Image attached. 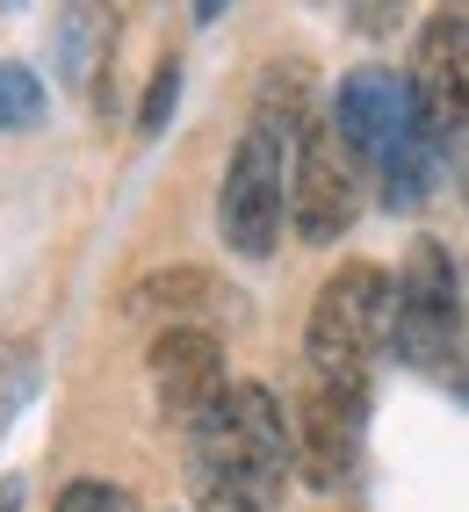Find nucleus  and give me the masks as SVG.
<instances>
[{
  "mask_svg": "<svg viewBox=\"0 0 469 512\" xmlns=\"http://www.w3.org/2000/svg\"><path fill=\"white\" fill-rule=\"evenodd\" d=\"M224 390H231L224 347L203 325H166L152 339V397H159V419L166 426H195Z\"/></svg>",
  "mask_w": 469,
  "mask_h": 512,
  "instance_id": "8",
  "label": "nucleus"
},
{
  "mask_svg": "<svg viewBox=\"0 0 469 512\" xmlns=\"http://www.w3.org/2000/svg\"><path fill=\"white\" fill-rule=\"evenodd\" d=\"M174 94H181V65L166 58L159 73H152V94H145V109H138V130H145V138H159V130H166V116H174Z\"/></svg>",
  "mask_w": 469,
  "mask_h": 512,
  "instance_id": "12",
  "label": "nucleus"
},
{
  "mask_svg": "<svg viewBox=\"0 0 469 512\" xmlns=\"http://www.w3.org/2000/svg\"><path fill=\"white\" fill-rule=\"evenodd\" d=\"M412 109L433 138L469 130V22L462 15H433L419 29V58H412Z\"/></svg>",
  "mask_w": 469,
  "mask_h": 512,
  "instance_id": "9",
  "label": "nucleus"
},
{
  "mask_svg": "<svg viewBox=\"0 0 469 512\" xmlns=\"http://www.w3.org/2000/svg\"><path fill=\"white\" fill-rule=\"evenodd\" d=\"M0 512H22V484H0Z\"/></svg>",
  "mask_w": 469,
  "mask_h": 512,
  "instance_id": "14",
  "label": "nucleus"
},
{
  "mask_svg": "<svg viewBox=\"0 0 469 512\" xmlns=\"http://www.w3.org/2000/svg\"><path fill=\"white\" fill-rule=\"evenodd\" d=\"M462 188H469V181H462Z\"/></svg>",
  "mask_w": 469,
  "mask_h": 512,
  "instance_id": "15",
  "label": "nucleus"
},
{
  "mask_svg": "<svg viewBox=\"0 0 469 512\" xmlns=\"http://www.w3.org/2000/svg\"><path fill=\"white\" fill-rule=\"evenodd\" d=\"M361 426H368V390H340V383H304V404L289 419V448L311 491H340L354 484L361 462Z\"/></svg>",
  "mask_w": 469,
  "mask_h": 512,
  "instance_id": "7",
  "label": "nucleus"
},
{
  "mask_svg": "<svg viewBox=\"0 0 469 512\" xmlns=\"http://www.w3.org/2000/svg\"><path fill=\"white\" fill-rule=\"evenodd\" d=\"M390 347V275L376 260H347L311 303L304 325V361L311 383H340V390H368V368Z\"/></svg>",
  "mask_w": 469,
  "mask_h": 512,
  "instance_id": "2",
  "label": "nucleus"
},
{
  "mask_svg": "<svg viewBox=\"0 0 469 512\" xmlns=\"http://www.w3.org/2000/svg\"><path fill=\"white\" fill-rule=\"evenodd\" d=\"M282 217H289V138L253 123L239 138V152H231V166H224L217 231L239 260H267L282 246Z\"/></svg>",
  "mask_w": 469,
  "mask_h": 512,
  "instance_id": "4",
  "label": "nucleus"
},
{
  "mask_svg": "<svg viewBox=\"0 0 469 512\" xmlns=\"http://www.w3.org/2000/svg\"><path fill=\"white\" fill-rule=\"evenodd\" d=\"M289 469H296L289 412L260 383H231L188 426V498H195V512H275Z\"/></svg>",
  "mask_w": 469,
  "mask_h": 512,
  "instance_id": "1",
  "label": "nucleus"
},
{
  "mask_svg": "<svg viewBox=\"0 0 469 512\" xmlns=\"http://www.w3.org/2000/svg\"><path fill=\"white\" fill-rule=\"evenodd\" d=\"M102 37H109V22L102 15H65V29H58V44H65V80L73 87H87V73L102 65Z\"/></svg>",
  "mask_w": 469,
  "mask_h": 512,
  "instance_id": "10",
  "label": "nucleus"
},
{
  "mask_svg": "<svg viewBox=\"0 0 469 512\" xmlns=\"http://www.w3.org/2000/svg\"><path fill=\"white\" fill-rule=\"evenodd\" d=\"M51 512H130V498L116 484H65Z\"/></svg>",
  "mask_w": 469,
  "mask_h": 512,
  "instance_id": "13",
  "label": "nucleus"
},
{
  "mask_svg": "<svg viewBox=\"0 0 469 512\" xmlns=\"http://www.w3.org/2000/svg\"><path fill=\"white\" fill-rule=\"evenodd\" d=\"M44 116V87L29 65H0V130H29Z\"/></svg>",
  "mask_w": 469,
  "mask_h": 512,
  "instance_id": "11",
  "label": "nucleus"
},
{
  "mask_svg": "<svg viewBox=\"0 0 469 512\" xmlns=\"http://www.w3.org/2000/svg\"><path fill=\"white\" fill-rule=\"evenodd\" d=\"M325 123L347 138V152L361 166H390L412 138H426V123L412 109V87L397 80L390 65H354V73L340 80V94H332V116Z\"/></svg>",
  "mask_w": 469,
  "mask_h": 512,
  "instance_id": "6",
  "label": "nucleus"
},
{
  "mask_svg": "<svg viewBox=\"0 0 469 512\" xmlns=\"http://www.w3.org/2000/svg\"><path fill=\"white\" fill-rule=\"evenodd\" d=\"M361 195H368V166L347 152V138L325 116H311L289 145V224H296V238L332 246L361 217Z\"/></svg>",
  "mask_w": 469,
  "mask_h": 512,
  "instance_id": "5",
  "label": "nucleus"
},
{
  "mask_svg": "<svg viewBox=\"0 0 469 512\" xmlns=\"http://www.w3.org/2000/svg\"><path fill=\"white\" fill-rule=\"evenodd\" d=\"M462 347V282L455 260L419 238L405 253V267L390 275V354L412 368H448Z\"/></svg>",
  "mask_w": 469,
  "mask_h": 512,
  "instance_id": "3",
  "label": "nucleus"
}]
</instances>
